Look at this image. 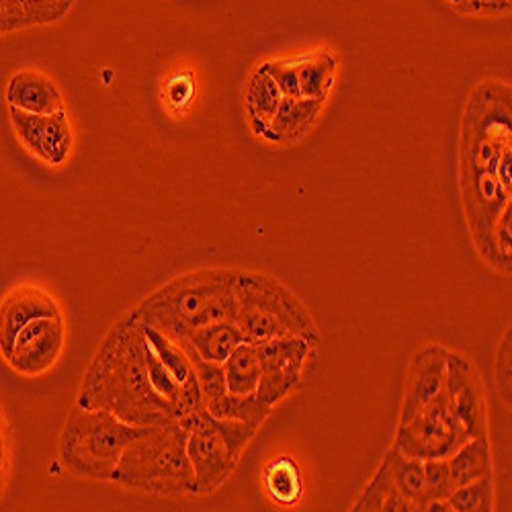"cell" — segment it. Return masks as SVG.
<instances>
[{
	"mask_svg": "<svg viewBox=\"0 0 512 512\" xmlns=\"http://www.w3.org/2000/svg\"><path fill=\"white\" fill-rule=\"evenodd\" d=\"M64 336L66 328L62 316L37 318L17 334L7 361L17 373L25 377L44 375L56 365L64 349Z\"/></svg>",
	"mask_w": 512,
	"mask_h": 512,
	"instance_id": "obj_10",
	"label": "cell"
},
{
	"mask_svg": "<svg viewBox=\"0 0 512 512\" xmlns=\"http://www.w3.org/2000/svg\"><path fill=\"white\" fill-rule=\"evenodd\" d=\"M265 484L275 502L291 506L302 496V474L300 465L289 457L273 459L265 469Z\"/></svg>",
	"mask_w": 512,
	"mask_h": 512,
	"instance_id": "obj_23",
	"label": "cell"
},
{
	"mask_svg": "<svg viewBox=\"0 0 512 512\" xmlns=\"http://www.w3.org/2000/svg\"><path fill=\"white\" fill-rule=\"evenodd\" d=\"M226 375V388L232 394H256L261 377V363L256 347L250 343H240L232 355L222 363Z\"/></svg>",
	"mask_w": 512,
	"mask_h": 512,
	"instance_id": "obj_20",
	"label": "cell"
},
{
	"mask_svg": "<svg viewBox=\"0 0 512 512\" xmlns=\"http://www.w3.org/2000/svg\"><path fill=\"white\" fill-rule=\"evenodd\" d=\"M449 504L455 512H490L492 510V480L484 476L476 482L455 488L449 496Z\"/></svg>",
	"mask_w": 512,
	"mask_h": 512,
	"instance_id": "obj_24",
	"label": "cell"
},
{
	"mask_svg": "<svg viewBox=\"0 0 512 512\" xmlns=\"http://www.w3.org/2000/svg\"><path fill=\"white\" fill-rule=\"evenodd\" d=\"M449 472L455 486H465L469 482H476L484 476H490L492 461H490V447L486 437H474L465 441L449 459Z\"/></svg>",
	"mask_w": 512,
	"mask_h": 512,
	"instance_id": "obj_18",
	"label": "cell"
},
{
	"mask_svg": "<svg viewBox=\"0 0 512 512\" xmlns=\"http://www.w3.org/2000/svg\"><path fill=\"white\" fill-rule=\"evenodd\" d=\"M9 107L37 113V115H54L66 111L64 99L56 82L39 70H19L15 72L5 91Z\"/></svg>",
	"mask_w": 512,
	"mask_h": 512,
	"instance_id": "obj_14",
	"label": "cell"
},
{
	"mask_svg": "<svg viewBox=\"0 0 512 512\" xmlns=\"http://www.w3.org/2000/svg\"><path fill=\"white\" fill-rule=\"evenodd\" d=\"M283 95L277 87V82L269 76V72L265 68H259L248 84L246 91V107L250 113V125L254 127L256 134H265L267 125L271 123V119L275 117L279 103H281Z\"/></svg>",
	"mask_w": 512,
	"mask_h": 512,
	"instance_id": "obj_17",
	"label": "cell"
},
{
	"mask_svg": "<svg viewBox=\"0 0 512 512\" xmlns=\"http://www.w3.org/2000/svg\"><path fill=\"white\" fill-rule=\"evenodd\" d=\"M269 76L277 82V87L283 97L297 99L300 95V84H297V74H295V64L291 62H271L263 66Z\"/></svg>",
	"mask_w": 512,
	"mask_h": 512,
	"instance_id": "obj_28",
	"label": "cell"
},
{
	"mask_svg": "<svg viewBox=\"0 0 512 512\" xmlns=\"http://www.w3.org/2000/svg\"><path fill=\"white\" fill-rule=\"evenodd\" d=\"M422 510H429V512H451L453 508H451L449 500H431V502L424 504Z\"/></svg>",
	"mask_w": 512,
	"mask_h": 512,
	"instance_id": "obj_34",
	"label": "cell"
},
{
	"mask_svg": "<svg viewBox=\"0 0 512 512\" xmlns=\"http://www.w3.org/2000/svg\"><path fill=\"white\" fill-rule=\"evenodd\" d=\"M469 435L461 420L449 406L445 388L426 406H422L406 424H400L396 437V449L420 461L426 459H449Z\"/></svg>",
	"mask_w": 512,
	"mask_h": 512,
	"instance_id": "obj_7",
	"label": "cell"
},
{
	"mask_svg": "<svg viewBox=\"0 0 512 512\" xmlns=\"http://www.w3.org/2000/svg\"><path fill=\"white\" fill-rule=\"evenodd\" d=\"M29 27L21 0H0V35Z\"/></svg>",
	"mask_w": 512,
	"mask_h": 512,
	"instance_id": "obj_29",
	"label": "cell"
},
{
	"mask_svg": "<svg viewBox=\"0 0 512 512\" xmlns=\"http://www.w3.org/2000/svg\"><path fill=\"white\" fill-rule=\"evenodd\" d=\"M0 449H5V433H3V426H0Z\"/></svg>",
	"mask_w": 512,
	"mask_h": 512,
	"instance_id": "obj_35",
	"label": "cell"
},
{
	"mask_svg": "<svg viewBox=\"0 0 512 512\" xmlns=\"http://www.w3.org/2000/svg\"><path fill=\"white\" fill-rule=\"evenodd\" d=\"M336 62L328 54H318L314 58L295 62L297 84H300V95L304 99H314L324 103L334 82Z\"/></svg>",
	"mask_w": 512,
	"mask_h": 512,
	"instance_id": "obj_21",
	"label": "cell"
},
{
	"mask_svg": "<svg viewBox=\"0 0 512 512\" xmlns=\"http://www.w3.org/2000/svg\"><path fill=\"white\" fill-rule=\"evenodd\" d=\"M445 367H447V351L441 347L422 349L410 367L406 394L402 404V420L406 424L422 406L433 402L445 388Z\"/></svg>",
	"mask_w": 512,
	"mask_h": 512,
	"instance_id": "obj_13",
	"label": "cell"
},
{
	"mask_svg": "<svg viewBox=\"0 0 512 512\" xmlns=\"http://www.w3.org/2000/svg\"><path fill=\"white\" fill-rule=\"evenodd\" d=\"M146 426L127 424L107 410L74 406L60 437V461L70 474L87 480H111L123 449Z\"/></svg>",
	"mask_w": 512,
	"mask_h": 512,
	"instance_id": "obj_5",
	"label": "cell"
},
{
	"mask_svg": "<svg viewBox=\"0 0 512 512\" xmlns=\"http://www.w3.org/2000/svg\"><path fill=\"white\" fill-rule=\"evenodd\" d=\"M232 322L244 343L261 345L281 336H304L316 345L318 330L297 297L271 277L236 273Z\"/></svg>",
	"mask_w": 512,
	"mask_h": 512,
	"instance_id": "obj_4",
	"label": "cell"
},
{
	"mask_svg": "<svg viewBox=\"0 0 512 512\" xmlns=\"http://www.w3.org/2000/svg\"><path fill=\"white\" fill-rule=\"evenodd\" d=\"M193 82H191V76H179L175 80H170L168 89H166V95H168V103L173 105L175 109H181L185 107L191 97H193Z\"/></svg>",
	"mask_w": 512,
	"mask_h": 512,
	"instance_id": "obj_30",
	"label": "cell"
},
{
	"mask_svg": "<svg viewBox=\"0 0 512 512\" xmlns=\"http://www.w3.org/2000/svg\"><path fill=\"white\" fill-rule=\"evenodd\" d=\"M320 107H322V103L314 101V99L283 97L275 117L267 125L263 136L273 142L297 140L300 136H304V132L314 123L316 115L320 113Z\"/></svg>",
	"mask_w": 512,
	"mask_h": 512,
	"instance_id": "obj_15",
	"label": "cell"
},
{
	"mask_svg": "<svg viewBox=\"0 0 512 512\" xmlns=\"http://www.w3.org/2000/svg\"><path fill=\"white\" fill-rule=\"evenodd\" d=\"M179 422L187 431L197 494L216 492L232 476L256 429L240 420L211 416L205 408L181 416Z\"/></svg>",
	"mask_w": 512,
	"mask_h": 512,
	"instance_id": "obj_6",
	"label": "cell"
},
{
	"mask_svg": "<svg viewBox=\"0 0 512 512\" xmlns=\"http://www.w3.org/2000/svg\"><path fill=\"white\" fill-rule=\"evenodd\" d=\"M390 465V476L396 490L416 508L422 510L424 506V467L420 459L402 455L396 447L386 455Z\"/></svg>",
	"mask_w": 512,
	"mask_h": 512,
	"instance_id": "obj_22",
	"label": "cell"
},
{
	"mask_svg": "<svg viewBox=\"0 0 512 512\" xmlns=\"http://www.w3.org/2000/svg\"><path fill=\"white\" fill-rule=\"evenodd\" d=\"M60 308L54 297L39 287L21 285L5 295L0 304V355L9 359L17 334L37 318H58Z\"/></svg>",
	"mask_w": 512,
	"mask_h": 512,
	"instance_id": "obj_12",
	"label": "cell"
},
{
	"mask_svg": "<svg viewBox=\"0 0 512 512\" xmlns=\"http://www.w3.org/2000/svg\"><path fill=\"white\" fill-rule=\"evenodd\" d=\"M9 119L17 140L27 148V152L50 166L66 162L72 150V127L66 111L37 115L9 107Z\"/></svg>",
	"mask_w": 512,
	"mask_h": 512,
	"instance_id": "obj_9",
	"label": "cell"
},
{
	"mask_svg": "<svg viewBox=\"0 0 512 512\" xmlns=\"http://www.w3.org/2000/svg\"><path fill=\"white\" fill-rule=\"evenodd\" d=\"M394 490H396V486L392 484L388 459H383L381 467L377 469L375 478L369 482V486L365 488V492L361 494V498L357 500V504H355L353 510H357V512H375V510H381L383 500H386Z\"/></svg>",
	"mask_w": 512,
	"mask_h": 512,
	"instance_id": "obj_26",
	"label": "cell"
},
{
	"mask_svg": "<svg viewBox=\"0 0 512 512\" xmlns=\"http://www.w3.org/2000/svg\"><path fill=\"white\" fill-rule=\"evenodd\" d=\"M496 377H498V386H500V392H502L504 400L510 402V332L504 338L502 349L498 353Z\"/></svg>",
	"mask_w": 512,
	"mask_h": 512,
	"instance_id": "obj_31",
	"label": "cell"
},
{
	"mask_svg": "<svg viewBox=\"0 0 512 512\" xmlns=\"http://www.w3.org/2000/svg\"><path fill=\"white\" fill-rule=\"evenodd\" d=\"M76 0H21L29 27L52 25L64 19Z\"/></svg>",
	"mask_w": 512,
	"mask_h": 512,
	"instance_id": "obj_27",
	"label": "cell"
},
{
	"mask_svg": "<svg viewBox=\"0 0 512 512\" xmlns=\"http://www.w3.org/2000/svg\"><path fill=\"white\" fill-rule=\"evenodd\" d=\"M240 343H244L240 328L230 320H222L199 328L179 345H189L201 359L222 365Z\"/></svg>",
	"mask_w": 512,
	"mask_h": 512,
	"instance_id": "obj_16",
	"label": "cell"
},
{
	"mask_svg": "<svg viewBox=\"0 0 512 512\" xmlns=\"http://www.w3.org/2000/svg\"><path fill=\"white\" fill-rule=\"evenodd\" d=\"M271 408L267 402H263L259 398V394H232V392H224L220 394L216 400H211L205 404V410L216 416V418H228V420H240L246 422L254 429L263 426V422L269 418Z\"/></svg>",
	"mask_w": 512,
	"mask_h": 512,
	"instance_id": "obj_19",
	"label": "cell"
},
{
	"mask_svg": "<svg viewBox=\"0 0 512 512\" xmlns=\"http://www.w3.org/2000/svg\"><path fill=\"white\" fill-rule=\"evenodd\" d=\"M236 273L205 269L179 277L154 291L136 314L179 345L203 326L232 322Z\"/></svg>",
	"mask_w": 512,
	"mask_h": 512,
	"instance_id": "obj_2",
	"label": "cell"
},
{
	"mask_svg": "<svg viewBox=\"0 0 512 512\" xmlns=\"http://www.w3.org/2000/svg\"><path fill=\"white\" fill-rule=\"evenodd\" d=\"M148 340L136 312L121 318L103 343L84 377L78 406L107 410L127 424L158 426L179 420L181 410L162 398L146 363Z\"/></svg>",
	"mask_w": 512,
	"mask_h": 512,
	"instance_id": "obj_1",
	"label": "cell"
},
{
	"mask_svg": "<svg viewBox=\"0 0 512 512\" xmlns=\"http://www.w3.org/2000/svg\"><path fill=\"white\" fill-rule=\"evenodd\" d=\"M445 394L455 416L465 426L469 439L486 433V402L480 373L465 357L447 353Z\"/></svg>",
	"mask_w": 512,
	"mask_h": 512,
	"instance_id": "obj_11",
	"label": "cell"
},
{
	"mask_svg": "<svg viewBox=\"0 0 512 512\" xmlns=\"http://www.w3.org/2000/svg\"><path fill=\"white\" fill-rule=\"evenodd\" d=\"M496 234H498V238H500L498 250L502 252L504 259L510 261V205H508V209L504 211V216H502V220H500V224H498Z\"/></svg>",
	"mask_w": 512,
	"mask_h": 512,
	"instance_id": "obj_32",
	"label": "cell"
},
{
	"mask_svg": "<svg viewBox=\"0 0 512 512\" xmlns=\"http://www.w3.org/2000/svg\"><path fill=\"white\" fill-rule=\"evenodd\" d=\"M254 347L261 363L256 394L269 406H275L300 386L302 371L314 343L304 336H281Z\"/></svg>",
	"mask_w": 512,
	"mask_h": 512,
	"instance_id": "obj_8",
	"label": "cell"
},
{
	"mask_svg": "<svg viewBox=\"0 0 512 512\" xmlns=\"http://www.w3.org/2000/svg\"><path fill=\"white\" fill-rule=\"evenodd\" d=\"M111 482L162 496L197 494L187 455V431L179 420L146 429L130 443L115 467Z\"/></svg>",
	"mask_w": 512,
	"mask_h": 512,
	"instance_id": "obj_3",
	"label": "cell"
},
{
	"mask_svg": "<svg viewBox=\"0 0 512 512\" xmlns=\"http://www.w3.org/2000/svg\"><path fill=\"white\" fill-rule=\"evenodd\" d=\"M424 467V504L431 500H449L455 492V482L449 472L447 459H426L422 461ZM424 508V506H422Z\"/></svg>",
	"mask_w": 512,
	"mask_h": 512,
	"instance_id": "obj_25",
	"label": "cell"
},
{
	"mask_svg": "<svg viewBox=\"0 0 512 512\" xmlns=\"http://www.w3.org/2000/svg\"><path fill=\"white\" fill-rule=\"evenodd\" d=\"M461 9L480 11L484 7H506V0H455Z\"/></svg>",
	"mask_w": 512,
	"mask_h": 512,
	"instance_id": "obj_33",
	"label": "cell"
}]
</instances>
